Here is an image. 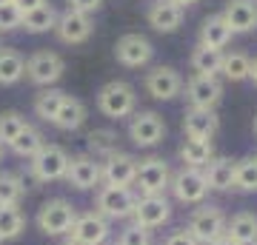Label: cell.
<instances>
[{"label":"cell","mask_w":257,"mask_h":245,"mask_svg":"<svg viewBox=\"0 0 257 245\" xmlns=\"http://www.w3.org/2000/svg\"><path fill=\"white\" fill-rule=\"evenodd\" d=\"M226 236L237 245H257V214L240 211L231 219H226Z\"/></svg>","instance_id":"obj_22"},{"label":"cell","mask_w":257,"mask_h":245,"mask_svg":"<svg viewBox=\"0 0 257 245\" xmlns=\"http://www.w3.org/2000/svg\"><path fill=\"white\" fill-rule=\"evenodd\" d=\"M214 157V148H211V140H192L186 137L183 145H180V160H183L186 168H206Z\"/></svg>","instance_id":"obj_25"},{"label":"cell","mask_w":257,"mask_h":245,"mask_svg":"<svg viewBox=\"0 0 257 245\" xmlns=\"http://www.w3.org/2000/svg\"><path fill=\"white\" fill-rule=\"evenodd\" d=\"M169 188L175 194L177 202L183 205H200L209 194V185H206V177H203V168H180V171L172 174L169 180Z\"/></svg>","instance_id":"obj_7"},{"label":"cell","mask_w":257,"mask_h":245,"mask_svg":"<svg viewBox=\"0 0 257 245\" xmlns=\"http://www.w3.org/2000/svg\"><path fill=\"white\" fill-rule=\"evenodd\" d=\"M72 188L77 191H89V188H97L103 182L100 177V163L89 154H77L69 160V168H66V177H63Z\"/></svg>","instance_id":"obj_14"},{"label":"cell","mask_w":257,"mask_h":245,"mask_svg":"<svg viewBox=\"0 0 257 245\" xmlns=\"http://www.w3.org/2000/svg\"><path fill=\"white\" fill-rule=\"evenodd\" d=\"M163 245H197V242H194V236L186 228H177V231H172V234L166 236Z\"/></svg>","instance_id":"obj_39"},{"label":"cell","mask_w":257,"mask_h":245,"mask_svg":"<svg viewBox=\"0 0 257 245\" xmlns=\"http://www.w3.org/2000/svg\"><path fill=\"white\" fill-rule=\"evenodd\" d=\"M20 20H23V12L15 6V3H0V32H12V29L20 26Z\"/></svg>","instance_id":"obj_38"},{"label":"cell","mask_w":257,"mask_h":245,"mask_svg":"<svg viewBox=\"0 0 257 245\" xmlns=\"http://www.w3.org/2000/svg\"><path fill=\"white\" fill-rule=\"evenodd\" d=\"M248 60L243 52H231V55H223V66H220V72L229 77V80H246L248 77Z\"/></svg>","instance_id":"obj_36"},{"label":"cell","mask_w":257,"mask_h":245,"mask_svg":"<svg viewBox=\"0 0 257 245\" xmlns=\"http://www.w3.org/2000/svg\"><path fill=\"white\" fill-rule=\"evenodd\" d=\"M138 194L132 188H117V185H100L94 194V211L106 219H128L135 214Z\"/></svg>","instance_id":"obj_1"},{"label":"cell","mask_w":257,"mask_h":245,"mask_svg":"<svg viewBox=\"0 0 257 245\" xmlns=\"http://www.w3.org/2000/svg\"><path fill=\"white\" fill-rule=\"evenodd\" d=\"M189 63H192L194 74H206V77H217V72H220L223 66V52H217V49H206V46H194L192 57H189Z\"/></svg>","instance_id":"obj_26"},{"label":"cell","mask_w":257,"mask_h":245,"mask_svg":"<svg viewBox=\"0 0 257 245\" xmlns=\"http://www.w3.org/2000/svg\"><path fill=\"white\" fill-rule=\"evenodd\" d=\"M69 160H72V157L66 154V148L43 143V148H40V151L32 157V163H29V174H32L37 182H57V180L66 177Z\"/></svg>","instance_id":"obj_2"},{"label":"cell","mask_w":257,"mask_h":245,"mask_svg":"<svg viewBox=\"0 0 257 245\" xmlns=\"http://www.w3.org/2000/svg\"><path fill=\"white\" fill-rule=\"evenodd\" d=\"M86 143H89V151L94 154V160L97 157H111L117 151V134L111 128H94V131H89Z\"/></svg>","instance_id":"obj_32"},{"label":"cell","mask_w":257,"mask_h":245,"mask_svg":"<svg viewBox=\"0 0 257 245\" xmlns=\"http://www.w3.org/2000/svg\"><path fill=\"white\" fill-rule=\"evenodd\" d=\"M229 40H231V29L226 26V20H223L220 15H211V18L203 20V26H200V46L223 52V49L229 46Z\"/></svg>","instance_id":"obj_23"},{"label":"cell","mask_w":257,"mask_h":245,"mask_svg":"<svg viewBox=\"0 0 257 245\" xmlns=\"http://www.w3.org/2000/svg\"><path fill=\"white\" fill-rule=\"evenodd\" d=\"M86 106H83L77 97H69L66 94L63 103H60V109H57L55 120H52V126H57L60 131H74V128H80L86 123Z\"/></svg>","instance_id":"obj_24"},{"label":"cell","mask_w":257,"mask_h":245,"mask_svg":"<svg viewBox=\"0 0 257 245\" xmlns=\"http://www.w3.org/2000/svg\"><path fill=\"white\" fill-rule=\"evenodd\" d=\"M63 69H66L63 57L57 55V52H49V49L35 52L26 60V77L35 86H52V83H57L63 77Z\"/></svg>","instance_id":"obj_8"},{"label":"cell","mask_w":257,"mask_h":245,"mask_svg":"<svg viewBox=\"0 0 257 245\" xmlns=\"http://www.w3.org/2000/svg\"><path fill=\"white\" fill-rule=\"evenodd\" d=\"M74 219H77V208L69 200H49L37 211V228L46 236H63L72 231Z\"/></svg>","instance_id":"obj_3"},{"label":"cell","mask_w":257,"mask_h":245,"mask_svg":"<svg viewBox=\"0 0 257 245\" xmlns=\"http://www.w3.org/2000/svg\"><path fill=\"white\" fill-rule=\"evenodd\" d=\"M114 245H152V236H149L146 228L128 222V225L117 234V242H114Z\"/></svg>","instance_id":"obj_37"},{"label":"cell","mask_w":257,"mask_h":245,"mask_svg":"<svg viewBox=\"0 0 257 245\" xmlns=\"http://www.w3.org/2000/svg\"><path fill=\"white\" fill-rule=\"evenodd\" d=\"M248 77H251V80L257 83V57L251 60V63H248Z\"/></svg>","instance_id":"obj_43"},{"label":"cell","mask_w":257,"mask_h":245,"mask_svg":"<svg viewBox=\"0 0 257 245\" xmlns=\"http://www.w3.org/2000/svg\"><path fill=\"white\" fill-rule=\"evenodd\" d=\"M63 91L60 89H46V91H40L35 97V114L40 120H46V123H52L57 114V109H60V103H63Z\"/></svg>","instance_id":"obj_34"},{"label":"cell","mask_w":257,"mask_h":245,"mask_svg":"<svg viewBox=\"0 0 257 245\" xmlns=\"http://www.w3.org/2000/svg\"><path fill=\"white\" fill-rule=\"evenodd\" d=\"M209 191H231L234 188V160L229 157H211V163L203 168Z\"/></svg>","instance_id":"obj_21"},{"label":"cell","mask_w":257,"mask_h":245,"mask_svg":"<svg viewBox=\"0 0 257 245\" xmlns=\"http://www.w3.org/2000/svg\"><path fill=\"white\" fill-rule=\"evenodd\" d=\"M0 157H3V145H0Z\"/></svg>","instance_id":"obj_47"},{"label":"cell","mask_w":257,"mask_h":245,"mask_svg":"<svg viewBox=\"0 0 257 245\" xmlns=\"http://www.w3.org/2000/svg\"><path fill=\"white\" fill-rule=\"evenodd\" d=\"M220 18L231 29V35H246L257 29V3L254 0H229Z\"/></svg>","instance_id":"obj_18"},{"label":"cell","mask_w":257,"mask_h":245,"mask_svg":"<svg viewBox=\"0 0 257 245\" xmlns=\"http://www.w3.org/2000/svg\"><path fill=\"white\" fill-rule=\"evenodd\" d=\"M209 245H237V242H234V239H229V236L223 234V236H217V239H214V242H209Z\"/></svg>","instance_id":"obj_42"},{"label":"cell","mask_w":257,"mask_h":245,"mask_svg":"<svg viewBox=\"0 0 257 245\" xmlns=\"http://www.w3.org/2000/svg\"><path fill=\"white\" fill-rule=\"evenodd\" d=\"M23 194H26V185L20 180V174L0 171V208H6V205H20Z\"/></svg>","instance_id":"obj_30"},{"label":"cell","mask_w":257,"mask_h":245,"mask_svg":"<svg viewBox=\"0 0 257 245\" xmlns=\"http://www.w3.org/2000/svg\"><path fill=\"white\" fill-rule=\"evenodd\" d=\"M43 143H46V140H43V134H40L35 126H26V128H23V131H20V134L9 143V148H12L18 157H29V160H32V157H35L37 151L43 148Z\"/></svg>","instance_id":"obj_31"},{"label":"cell","mask_w":257,"mask_h":245,"mask_svg":"<svg viewBox=\"0 0 257 245\" xmlns=\"http://www.w3.org/2000/svg\"><path fill=\"white\" fill-rule=\"evenodd\" d=\"M220 128V117L214 109H189L183 114V131L192 140H211Z\"/></svg>","instance_id":"obj_19"},{"label":"cell","mask_w":257,"mask_h":245,"mask_svg":"<svg viewBox=\"0 0 257 245\" xmlns=\"http://www.w3.org/2000/svg\"><path fill=\"white\" fill-rule=\"evenodd\" d=\"M166 134V123L160 114L155 111H138L135 117L128 120V140L140 148H152L163 140Z\"/></svg>","instance_id":"obj_10"},{"label":"cell","mask_w":257,"mask_h":245,"mask_svg":"<svg viewBox=\"0 0 257 245\" xmlns=\"http://www.w3.org/2000/svg\"><path fill=\"white\" fill-rule=\"evenodd\" d=\"M26 74V60L15 49H0V86H15Z\"/></svg>","instance_id":"obj_28"},{"label":"cell","mask_w":257,"mask_h":245,"mask_svg":"<svg viewBox=\"0 0 257 245\" xmlns=\"http://www.w3.org/2000/svg\"><path fill=\"white\" fill-rule=\"evenodd\" d=\"M169 180H172V168L163 157H146L138 163V174L132 185H138L140 197H155L169 188Z\"/></svg>","instance_id":"obj_6"},{"label":"cell","mask_w":257,"mask_h":245,"mask_svg":"<svg viewBox=\"0 0 257 245\" xmlns=\"http://www.w3.org/2000/svg\"><path fill=\"white\" fill-rule=\"evenodd\" d=\"M234 188L243 194L257 191V157H246V160L234 163Z\"/></svg>","instance_id":"obj_33"},{"label":"cell","mask_w":257,"mask_h":245,"mask_svg":"<svg viewBox=\"0 0 257 245\" xmlns=\"http://www.w3.org/2000/svg\"><path fill=\"white\" fill-rule=\"evenodd\" d=\"M223 97V86L217 77H206V74H194L186 83V100L189 109H214Z\"/></svg>","instance_id":"obj_12"},{"label":"cell","mask_w":257,"mask_h":245,"mask_svg":"<svg viewBox=\"0 0 257 245\" xmlns=\"http://www.w3.org/2000/svg\"><path fill=\"white\" fill-rule=\"evenodd\" d=\"M12 3H15V6H18V9L23 12V15H26V12L37 9V6H43L46 0H12Z\"/></svg>","instance_id":"obj_41"},{"label":"cell","mask_w":257,"mask_h":245,"mask_svg":"<svg viewBox=\"0 0 257 245\" xmlns=\"http://www.w3.org/2000/svg\"><path fill=\"white\" fill-rule=\"evenodd\" d=\"M186 231L194 236L197 245H209V242H214L217 236L226 234V214H223L217 205H200V208L192 211Z\"/></svg>","instance_id":"obj_5"},{"label":"cell","mask_w":257,"mask_h":245,"mask_svg":"<svg viewBox=\"0 0 257 245\" xmlns=\"http://www.w3.org/2000/svg\"><path fill=\"white\" fill-rule=\"evenodd\" d=\"M172 3H177L180 9H186V6H192V3H197V0H172Z\"/></svg>","instance_id":"obj_45"},{"label":"cell","mask_w":257,"mask_h":245,"mask_svg":"<svg viewBox=\"0 0 257 245\" xmlns=\"http://www.w3.org/2000/svg\"><path fill=\"white\" fill-rule=\"evenodd\" d=\"M55 23H57V12L52 3H43V6L26 12L23 20H20V26L26 29V32H32V35H43L49 29H55Z\"/></svg>","instance_id":"obj_27"},{"label":"cell","mask_w":257,"mask_h":245,"mask_svg":"<svg viewBox=\"0 0 257 245\" xmlns=\"http://www.w3.org/2000/svg\"><path fill=\"white\" fill-rule=\"evenodd\" d=\"M135 174H138V160L123 154V151H114V154L106 157V163L100 165L103 182H106V185H117V188H128V185L135 182Z\"/></svg>","instance_id":"obj_16"},{"label":"cell","mask_w":257,"mask_h":245,"mask_svg":"<svg viewBox=\"0 0 257 245\" xmlns=\"http://www.w3.org/2000/svg\"><path fill=\"white\" fill-rule=\"evenodd\" d=\"M114 57H117V63L128 66V69H140L155 57V46L143 35H123L114 43Z\"/></svg>","instance_id":"obj_13"},{"label":"cell","mask_w":257,"mask_h":245,"mask_svg":"<svg viewBox=\"0 0 257 245\" xmlns=\"http://www.w3.org/2000/svg\"><path fill=\"white\" fill-rule=\"evenodd\" d=\"M60 245H86V242H80V239H74V236H66V239H63Z\"/></svg>","instance_id":"obj_44"},{"label":"cell","mask_w":257,"mask_h":245,"mask_svg":"<svg viewBox=\"0 0 257 245\" xmlns=\"http://www.w3.org/2000/svg\"><path fill=\"white\" fill-rule=\"evenodd\" d=\"M254 134H257V117H254Z\"/></svg>","instance_id":"obj_46"},{"label":"cell","mask_w":257,"mask_h":245,"mask_svg":"<svg viewBox=\"0 0 257 245\" xmlns=\"http://www.w3.org/2000/svg\"><path fill=\"white\" fill-rule=\"evenodd\" d=\"M135 106H138V94H135V89L123 80H111L97 91V109H100L106 117H114V120L128 117V114L135 111Z\"/></svg>","instance_id":"obj_4"},{"label":"cell","mask_w":257,"mask_h":245,"mask_svg":"<svg viewBox=\"0 0 257 245\" xmlns=\"http://www.w3.org/2000/svg\"><path fill=\"white\" fill-rule=\"evenodd\" d=\"M92 20L89 15H80V12H72L66 9L63 15H57V23H55V32L57 37L69 46H77V43H86L92 37Z\"/></svg>","instance_id":"obj_17"},{"label":"cell","mask_w":257,"mask_h":245,"mask_svg":"<svg viewBox=\"0 0 257 245\" xmlns=\"http://www.w3.org/2000/svg\"><path fill=\"white\" fill-rule=\"evenodd\" d=\"M135 225L146 228V231H155V228H163L169 219H172V202L166 200V194H155V197H138V205H135Z\"/></svg>","instance_id":"obj_9"},{"label":"cell","mask_w":257,"mask_h":245,"mask_svg":"<svg viewBox=\"0 0 257 245\" xmlns=\"http://www.w3.org/2000/svg\"><path fill=\"white\" fill-rule=\"evenodd\" d=\"M0 3H9V0H0Z\"/></svg>","instance_id":"obj_48"},{"label":"cell","mask_w":257,"mask_h":245,"mask_svg":"<svg viewBox=\"0 0 257 245\" xmlns=\"http://www.w3.org/2000/svg\"><path fill=\"white\" fill-rule=\"evenodd\" d=\"M146 91L155 100H175L177 94L183 91V77L177 74V69L172 66H155L143 80Z\"/></svg>","instance_id":"obj_11"},{"label":"cell","mask_w":257,"mask_h":245,"mask_svg":"<svg viewBox=\"0 0 257 245\" xmlns=\"http://www.w3.org/2000/svg\"><path fill=\"white\" fill-rule=\"evenodd\" d=\"M26 231V217L18 205H6L0 208V242H12Z\"/></svg>","instance_id":"obj_29"},{"label":"cell","mask_w":257,"mask_h":245,"mask_svg":"<svg viewBox=\"0 0 257 245\" xmlns=\"http://www.w3.org/2000/svg\"><path fill=\"white\" fill-rule=\"evenodd\" d=\"M103 0H69V9L72 12H80V15H92Z\"/></svg>","instance_id":"obj_40"},{"label":"cell","mask_w":257,"mask_h":245,"mask_svg":"<svg viewBox=\"0 0 257 245\" xmlns=\"http://www.w3.org/2000/svg\"><path fill=\"white\" fill-rule=\"evenodd\" d=\"M109 234H111L109 219L100 217L97 211H86V214H77V219H74L72 231H69V236H74V239H80V242H86V245H106Z\"/></svg>","instance_id":"obj_15"},{"label":"cell","mask_w":257,"mask_h":245,"mask_svg":"<svg viewBox=\"0 0 257 245\" xmlns=\"http://www.w3.org/2000/svg\"><path fill=\"white\" fill-rule=\"evenodd\" d=\"M149 26L160 32V35H169V32H175L180 23H183V9L172 3V0H155L152 6H149Z\"/></svg>","instance_id":"obj_20"},{"label":"cell","mask_w":257,"mask_h":245,"mask_svg":"<svg viewBox=\"0 0 257 245\" xmlns=\"http://www.w3.org/2000/svg\"><path fill=\"white\" fill-rule=\"evenodd\" d=\"M26 126L29 123L20 111H0V145H9Z\"/></svg>","instance_id":"obj_35"}]
</instances>
